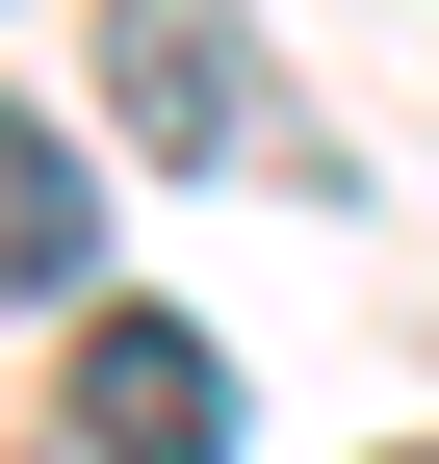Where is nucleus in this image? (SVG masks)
<instances>
[{"label": "nucleus", "mask_w": 439, "mask_h": 464, "mask_svg": "<svg viewBox=\"0 0 439 464\" xmlns=\"http://www.w3.org/2000/svg\"><path fill=\"white\" fill-rule=\"evenodd\" d=\"M52 439H78V464H233V335H207V310H78Z\"/></svg>", "instance_id": "nucleus-1"}, {"label": "nucleus", "mask_w": 439, "mask_h": 464, "mask_svg": "<svg viewBox=\"0 0 439 464\" xmlns=\"http://www.w3.org/2000/svg\"><path fill=\"white\" fill-rule=\"evenodd\" d=\"M103 103H130L155 155H285V78H259L233 0H103Z\"/></svg>", "instance_id": "nucleus-2"}, {"label": "nucleus", "mask_w": 439, "mask_h": 464, "mask_svg": "<svg viewBox=\"0 0 439 464\" xmlns=\"http://www.w3.org/2000/svg\"><path fill=\"white\" fill-rule=\"evenodd\" d=\"M0 310H103V181L52 103H0Z\"/></svg>", "instance_id": "nucleus-3"}, {"label": "nucleus", "mask_w": 439, "mask_h": 464, "mask_svg": "<svg viewBox=\"0 0 439 464\" xmlns=\"http://www.w3.org/2000/svg\"><path fill=\"white\" fill-rule=\"evenodd\" d=\"M388 464H439V439H388Z\"/></svg>", "instance_id": "nucleus-4"}]
</instances>
